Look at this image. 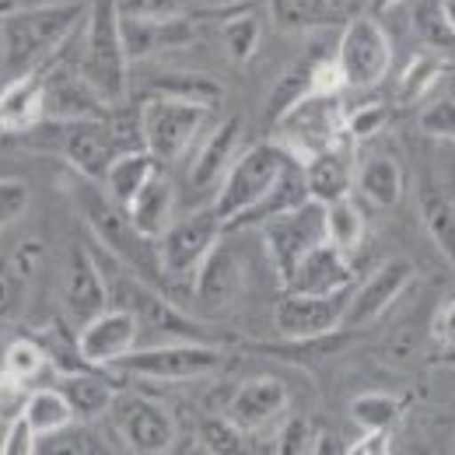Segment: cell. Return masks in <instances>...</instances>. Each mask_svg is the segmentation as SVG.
Listing matches in <instances>:
<instances>
[{
	"label": "cell",
	"mask_w": 455,
	"mask_h": 455,
	"mask_svg": "<svg viewBox=\"0 0 455 455\" xmlns=\"http://www.w3.org/2000/svg\"><path fill=\"white\" fill-rule=\"evenodd\" d=\"M420 218L438 252L455 267V204L445 200L438 189L420 186Z\"/></svg>",
	"instance_id": "e575fe53"
},
{
	"label": "cell",
	"mask_w": 455,
	"mask_h": 455,
	"mask_svg": "<svg viewBox=\"0 0 455 455\" xmlns=\"http://www.w3.org/2000/svg\"><path fill=\"white\" fill-rule=\"evenodd\" d=\"M287 403H291V393H287V386L281 379L256 375V379H245L235 389V396H231L225 413L245 435H252V431H263L274 420H281L287 413Z\"/></svg>",
	"instance_id": "d6986e66"
},
{
	"label": "cell",
	"mask_w": 455,
	"mask_h": 455,
	"mask_svg": "<svg viewBox=\"0 0 455 455\" xmlns=\"http://www.w3.org/2000/svg\"><path fill=\"white\" fill-rule=\"evenodd\" d=\"M113 424L119 442L137 455H162L175 445V417L162 403L137 393H119L113 403Z\"/></svg>",
	"instance_id": "5bb4252c"
},
{
	"label": "cell",
	"mask_w": 455,
	"mask_h": 455,
	"mask_svg": "<svg viewBox=\"0 0 455 455\" xmlns=\"http://www.w3.org/2000/svg\"><path fill=\"white\" fill-rule=\"evenodd\" d=\"M347 452H350V455H382V452H389V431H364V435H361V442H354Z\"/></svg>",
	"instance_id": "c3c4849f"
},
{
	"label": "cell",
	"mask_w": 455,
	"mask_h": 455,
	"mask_svg": "<svg viewBox=\"0 0 455 455\" xmlns=\"http://www.w3.org/2000/svg\"><path fill=\"white\" fill-rule=\"evenodd\" d=\"M354 284V267L350 252L337 249L333 242H319L287 277L284 291H305V294H337L350 291Z\"/></svg>",
	"instance_id": "7402d4cb"
},
{
	"label": "cell",
	"mask_w": 455,
	"mask_h": 455,
	"mask_svg": "<svg viewBox=\"0 0 455 455\" xmlns=\"http://www.w3.org/2000/svg\"><path fill=\"white\" fill-rule=\"evenodd\" d=\"M386 126H389V109L382 102H368V106H357L354 113H347V126L343 130H347V137L354 144H361V140L379 137Z\"/></svg>",
	"instance_id": "7bdbcfd3"
},
{
	"label": "cell",
	"mask_w": 455,
	"mask_h": 455,
	"mask_svg": "<svg viewBox=\"0 0 455 455\" xmlns=\"http://www.w3.org/2000/svg\"><path fill=\"white\" fill-rule=\"evenodd\" d=\"M417 126L431 140H455V95L424 102V109L417 113Z\"/></svg>",
	"instance_id": "60d3db41"
},
{
	"label": "cell",
	"mask_w": 455,
	"mask_h": 455,
	"mask_svg": "<svg viewBox=\"0 0 455 455\" xmlns=\"http://www.w3.org/2000/svg\"><path fill=\"white\" fill-rule=\"evenodd\" d=\"M442 70H445V63H442V57H435V53L413 57L410 67L403 70V77H399V102H424L435 92Z\"/></svg>",
	"instance_id": "f35d334b"
},
{
	"label": "cell",
	"mask_w": 455,
	"mask_h": 455,
	"mask_svg": "<svg viewBox=\"0 0 455 455\" xmlns=\"http://www.w3.org/2000/svg\"><path fill=\"white\" fill-rule=\"evenodd\" d=\"M46 119V81L43 70L11 77L0 92V130L4 133H28Z\"/></svg>",
	"instance_id": "d4e9b609"
},
{
	"label": "cell",
	"mask_w": 455,
	"mask_h": 455,
	"mask_svg": "<svg viewBox=\"0 0 455 455\" xmlns=\"http://www.w3.org/2000/svg\"><path fill=\"white\" fill-rule=\"evenodd\" d=\"M350 291L337 294H305V291H284V298L274 305V330L291 343L323 340L343 330Z\"/></svg>",
	"instance_id": "7c38bea8"
},
{
	"label": "cell",
	"mask_w": 455,
	"mask_h": 455,
	"mask_svg": "<svg viewBox=\"0 0 455 455\" xmlns=\"http://www.w3.org/2000/svg\"><path fill=\"white\" fill-rule=\"evenodd\" d=\"M225 235V221L218 218L214 207L193 211L186 218H172V225L162 231L158 245V267L162 277L169 281H193V274L200 270V263L207 259V252L221 242Z\"/></svg>",
	"instance_id": "ba28073f"
},
{
	"label": "cell",
	"mask_w": 455,
	"mask_h": 455,
	"mask_svg": "<svg viewBox=\"0 0 455 455\" xmlns=\"http://www.w3.org/2000/svg\"><path fill=\"white\" fill-rule=\"evenodd\" d=\"M413 263L410 259H386L375 274H368V281L350 291L347 298V312H343V330H364L371 323H379L393 301H399V294L413 281Z\"/></svg>",
	"instance_id": "2e32d148"
},
{
	"label": "cell",
	"mask_w": 455,
	"mask_h": 455,
	"mask_svg": "<svg viewBox=\"0 0 455 455\" xmlns=\"http://www.w3.org/2000/svg\"><path fill=\"white\" fill-rule=\"evenodd\" d=\"M21 413H25V420L32 424V431L39 438H50V435H57V431L70 427L77 420L74 406L60 393V386H36V389H28V396L21 403Z\"/></svg>",
	"instance_id": "836d02e7"
},
{
	"label": "cell",
	"mask_w": 455,
	"mask_h": 455,
	"mask_svg": "<svg viewBox=\"0 0 455 455\" xmlns=\"http://www.w3.org/2000/svg\"><path fill=\"white\" fill-rule=\"evenodd\" d=\"M200 7H207V11H231V7H238V4H245V0H196Z\"/></svg>",
	"instance_id": "681fc988"
},
{
	"label": "cell",
	"mask_w": 455,
	"mask_h": 455,
	"mask_svg": "<svg viewBox=\"0 0 455 455\" xmlns=\"http://www.w3.org/2000/svg\"><path fill=\"white\" fill-rule=\"evenodd\" d=\"M337 67L343 74L347 88H375L389 77L393 67V39L389 32L361 14V18H347L337 43Z\"/></svg>",
	"instance_id": "9c48e42d"
},
{
	"label": "cell",
	"mask_w": 455,
	"mask_h": 455,
	"mask_svg": "<svg viewBox=\"0 0 455 455\" xmlns=\"http://www.w3.org/2000/svg\"><path fill=\"white\" fill-rule=\"evenodd\" d=\"M270 14L284 32H312L347 21V0H270Z\"/></svg>",
	"instance_id": "4dcf8cb0"
},
{
	"label": "cell",
	"mask_w": 455,
	"mask_h": 455,
	"mask_svg": "<svg viewBox=\"0 0 455 455\" xmlns=\"http://www.w3.org/2000/svg\"><path fill=\"white\" fill-rule=\"evenodd\" d=\"M32 207V189L21 179H0V231L18 225Z\"/></svg>",
	"instance_id": "ee69618b"
},
{
	"label": "cell",
	"mask_w": 455,
	"mask_h": 455,
	"mask_svg": "<svg viewBox=\"0 0 455 455\" xmlns=\"http://www.w3.org/2000/svg\"><path fill=\"white\" fill-rule=\"evenodd\" d=\"M431 337H435V343H442L445 350H455V294L449 301L438 305V312L431 319Z\"/></svg>",
	"instance_id": "7dc6e473"
},
{
	"label": "cell",
	"mask_w": 455,
	"mask_h": 455,
	"mask_svg": "<svg viewBox=\"0 0 455 455\" xmlns=\"http://www.w3.org/2000/svg\"><path fill=\"white\" fill-rule=\"evenodd\" d=\"M305 200H312V196H308V182H305V165H301V158L291 155V162H287L284 172L277 175V182L270 186V193H267L235 228L263 225V221H270V218H277V214H287V211L301 207Z\"/></svg>",
	"instance_id": "f546056e"
},
{
	"label": "cell",
	"mask_w": 455,
	"mask_h": 455,
	"mask_svg": "<svg viewBox=\"0 0 455 455\" xmlns=\"http://www.w3.org/2000/svg\"><path fill=\"white\" fill-rule=\"evenodd\" d=\"M326 242H333L343 252H357L361 249V242H364V214L350 196L326 204Z\"/></svg>",
	"instance_id": "d590c367"
},
{
	"label": "cell",
	"mask_w": 455,
	"mask_h": 455,
	"mask_svg": "<svg viewBox=\"0 0 455 455\" xmlns=\"http://www.w3.org/2000/svg\"><path fill=\"white\" fill-rule=\"evenodd\" d=\"M63 308L67 315L77 323V330L95 319L99 312L109 308V281H106V270L99 263V256L84 245H74L70 249V259H67V274H63Z\"/></svg>",
	"instance_id": "e0dca14e"
},
{
	"label": "cell",
	"mask_w": 455,
	"mask_h": 455,
	"mask_svg": "<svg viewBox=\"0 0 455 455\" xmlns=\"http://www.w3.org/2000/svg\"><path fill=\"white\" fill-rule=\"evenodd\" d=\"M81 50H77V74L92 84V92L109 106L123 109L130 95V57L123 46L119 11L116 0H92L88 18L81 25Z\"/></svg>",
	"instance_id": "7a4b0ae2"
},
{
	"label": "cell",
	"mask_w": 455,
	"mask_h": 455,
	"mask_svg": "<svg viewBox=\"0 0 455 455\" xmlns=\"http://www.w3.org/2000/svg\"><path fill=\"white\" fill-rule=\"evenodd\" d=\"M39 259H43V242H21L18 249L0 252V323L21 319Z\"/></svg>",
	"instance_id": "cb8c5ba5"
},
{
	"label": "cell",
	"mask_w": 455,
	"mask_h": 455,
	"mask_svg": "<svg viewBox=\"0 0 455 455\" xmlns=\"http://www.w3.org/2000/svg\"><path fill=\"white\" fill-rule=\"evenodd\" d=\"M200 442H204V449L207 452H218V455H225V452H242L245 445V431L231 420V417H211V420H204L200 424Z\"/></svg>",
	"instance_id": "b9f144b4"
},
{
	"label": "cell",
	"mask_w": 455,
	"mask_h": 455,
	"mask_svg": "<svg viewBox=\"0 0 455 455\" xmlns=\"http://www.w3.org/2000/svg\"><path fill=\"white\" fill-rule=\"evenodd\" d=\"M77 207L84 214V221L92 228V235L99 238V245L109 252V259L123 263L126 270L140 274L144 281H158L162 277V267H158V245L155 238L140 235L137 225L130 221L126 207H119L113 196L92 182V179H81V189H77Z\"/></svg>",
	"instance_id": "3957f363"
},
{
	"label": "cell",
	"mask_w": 455,
	"mask_h": 455,
	"mask_svg": "<svg viewBox=\"0 0 455 455\" xmlns=\"http://www.w3.org/2000/svg\"><path fill=\"white\" fill-rule=\"evenodd\" d=\"M116 11H119V18H144V21H155V18L182 14V0H116Z\"/></svg>",
	"instance_id": "bcb514c9"
},
{
	"label": "cell",
	"mask_w": 455,
	"mask_h": 455,
	"mask_svg": "<svg viewBox=\"0 0 455 455\" xmlns=\"http://www.w3.org/2000/svg\"><path fill=\"white\" fill-rule=\"evenodd\" d=\"M259 39H263V25H259V18L252 11H238L221 25V43H225L228 57L235 63H249L256 57Z\"/></svg>",
	"instance_id": "74e56055"
},
{
	"label": "cell",
	"mask_w": 455,
	"mask_h": 455,
	"mask_svg": "<svg viewBox=\"0 0 455 455\" xmlns=\"http://www.w3.org/2000/svg\"><path fill=\"white\" fill-rule=\"evenodd\" d=\"M347 113L340 109V95H319L308 92L301 95L294 106H287L277 116V130H281V144L294 158H312L315 151L330 148L347 137Z\"/></svg>",
	"instance_id": "52a82bcc"
},
{
	"label": "cell",
	"mask_w": 455,
	"mask_h": 455,
	"mask_svg": "<svg viewBox=\"0 0 455 455\" xmlns=\"http://www.w3.org/2000/svg\"><path fill=\"white\" fill-rule=\"evenodd\" d=\"M43 81H46V119L74 123V119H106L113 113L77 74V67L60 63V57L50 67H43Z\"/></svg>",
	"instance_id": "ac0fdd59"
},
{
	"label": "cell",
	"mask_w": 455,
	"mask_h": 455,
	"mask_svg": "<svg viewBox=\"0 0 455 455\" xmlns=\"http://www.w3.org/2000/svg\"><path fill=\"white\" fill-rule=\"evenodd\" d=\"M144 95H162V99H179L189 106H204V109H218L225 102V84L211 74L200 70H172V74H158L155 81H148Z\"/></svg>",
	"instance_id": "83f0119b"
},
{
	"label": "cell",
	"mask_w": 455,
	"mask_h": 455,
	"mask_svg": "<svg viewBox=\"0 0 455 455\" xmlns=\"http://www.w3.org/2000/svg\"><path fill=\"white\" fill-rule=\"evenodd\" d=\"M0 371H4L11 382H18V386L36 389V386H46L50 375H57V364H53L50 350L39 340H32V337H14V340L7 343V350H4Z\"/></svg>",
	"instance_id": "1f68e13d"
},
{
	"label": "cell",
	"mask_w": 455,
	"mask_h": 455,
	"mask_svg": "<svg viewBox=\"0 0 455 455\" xmlns=\"http://www.w3.org/2000/svg\"><path fill=\"white\" fill-rule=\"evenodd\" d=\"M119 28H123V46H126V57L130 60H144L151 53H162V50H182L196 39V28L186 14H172V18H155V21H144V18H119Z\"/></svg>",
	"instance_id": "603a6c76"
},
{
	"label": "cell",
	"mask_w": 455,
	"mask_h": 455,
	"mask_svg": "<svg viewBox=\"0 0 455 455\" xmlns=\"http://www.w3.org/2000/svg\"><path fill=\"white\" fill-rule=\"evenodd\" d=\"M399 413H403V406L389 393H361L350 399V417L361 431H393Z\"/></svg>",
	"instance_id": "8d00e7d4"
},
{
	"label": "cell",
	"mask_w": 455,
	"mask_h": 455,
	"mask_svg": "<svg viewBox=\"0 0 455 455\" xmlns=\"http://www.w3.org/2000/svg\"><path fill=\"white\" fill-rule=\"evenodd\" d=\"M442 14H445V21H449V28L455 36V0H442Z\"/></svg>",
	"instance_id": "f907efd6"
},
{
	"label": "cell",
	"mask_w": 455,
	"mask_h": 455,
	"mask_svg": "<svg viewBox=\"0 0 455 455\" xmlns=\"http://www.w3.org/2000/svg\"><path fill=\"white\" fill-rule=\"evenodd\" d=\"M162 169V162L148 151V148H126L113 158V165L106 172V179L99 182L119 207H130V200L148 186V179Z\"/></svg>",
	"instance_id": "f1b7e54d"
},
{
	"label": "cell",
	"mask_w": 455,
	"mask_h": 455,
	"mask_svg": "<svg viewBox=\"0 0 455 455\" xmlns=\"http://www.w3.org/2000/svg\"><path fill=\"white\" fill-rule=\"evenodd\" d=\"M60 393L74 406L77 420H99L113 410L116 386L106 375H95L92 368H77V371H63L60 375Z\"/></svg>",
	"instance_id": "4316f807"
},
{
	"label": "cell",
	"mask_w": 455,
	"mask_h": 455,
	"mask_svg": "<svg viewBox=\"0 0 455 455\" xmlns=\"http://www.w3.org/2000/svg\"><path fill=\"white\" fill-rule=\"evenodd\" d=\"M0 452L4 455H36L39 452V435L32 431V424L25 420V413H14L7 420V431L0 438Z\"/></svg>",
	"instance_id": "f6af8a7d"
},
{
	"label": "cell",
	"mask_w": 455,
	"mask_h": 455,
	"mask_svg": "<svg viewBox=\"0 0 455 455\" xmlns=\"http://www.w3.org/2000/svg\"><path fill=\"white\" fill-rule=\"evenodd\" d=\"M116 371L151 382H200L225 368V350L200 340H165L148 350H130L113 364Z\"/></svg>",
	"instance_id": "5b68a950"
},
{
	"label": "cell",
	"mask_w": 455,
	"mask_h": 455,
	"mask_svg": "<svg viewBox=\"0 0 455 455\" xmlns=\"http://www.w3.org/2000/svg\"><path fill=\"white\" fill-rule=\"evenodd\" d=\"M113 113L106 116V119H74V123H63L60 148H63L67 165L77 172L81 179L102 182L119 151L140 148V144H133L130 137H123L126 130L119 126V119H116Z\"/></svg>",
	"instance_id": "8fae6325"
},
{
	"label": "cell",
	"mask_w": 455,
	"mask_h": 455,
	"mask_svg": "<svg viewBox=\"0 0 455 455\" xmlns=\"http://www.w3.org/2000/svg\"><path fill=\"white\" fill-rule=\"evenodd\" d=\"M263 242L274 263L277 281L287 284V277L294 274V267L319 245L326 242V204L319 200H305L301 207L277 214L270 221H263Z\"/></svg>",
	"instance_id": "30bf717a"
},
{
	"label": "cell",
	"mask_w": 455,
	"mask_h": 455,
	"mask_svg": "<svg viewBox=\"0 0 455 455\" xmlns=\"http://www.w3.org/2000/svg\"><path fill=\"white\" fill-rule=\"evenodd\" d=\"M137 116H140V140H144V148H148L162 165H172V162H179V158L193 148V140L204 133L211 109L189 106V102H179V99L144 95Z\"/></svg>",
	"instance_id": "8992f818"
},
{
	"label": "cell",
	"mask_w": 455,
	"mask_h": 455,
	"mask_svg": "<svg viewBox=\"0 0 455 455\" xmlns=\"http://www.w3.org/2000/svg\"><path fill=\"white\" fill-rule=\"evenodd\" d=\"M126 214H130V221L137 225L140 235H148V238H162V231L172 225V218H175V186H172V179L165 172L158 169L151 179H148V186L130 200V207H126Z\"/></svg>",
	"instance_id": "484cf974"
},
{
	"label": "cell",
	"mask_w": 455,
	"mask_h": 455,
	"mask_svg": "<svg viewBox=\"0 0 455 455\" xmlns=\"http://www.w3.org/2000/svg\"><path fill=\"white\" fill-rule=\"evenodd\" d=\"M399 4H403V0H371L375 11H393V7H399Z\"/></svg>",
	"instance_id": "816d5d0a"
},
{
	"label": "cell",
	"mask_w": 455,
	"mask_h": 455,
	"mask_svg": "<svg viewBox=\"0 0 455 455\" xmlns=\"http://www.w3.org/2000/svg\"><path fill=\"white\" fill-rule=\"evenodd\" d=\"M417 32L435 53H455V36L442 14V0H435V4L427 0L417 7Z\"/></svg>",
	"instance_id": "ab89813d"
},
{
	"label": "cell",
	"mask_w": 455,
	"mask_h": 455,
	"mask_svg": "<svg viewBox=\"0 0 455 455\" xmlns=\"http://www.w3.org/2000/svg\"><path fill=\"white\" fill-rule=\"evenodd\" d=\"M364 200H371L375 207H396L403 200V189H406V179H403V169H399L396 158L389 155H371L361 162L357 169V182Z\"/></svg>",
	"instance_id": "d6a6232c"
},
{
	"label": "cell",
	"mask_w": 455,
	"mask_h": 455,
	"mask_svg": "<svg viewBox=\"0 0 455 455\" xmlns=\"http://www.w3.org/2000/svg\"><path fill=\"white\" fill-rule=\"evenodd\" d=\"M287 162H291V151L281 140H259L235 155L221 186L214 189V204H211L218 211V218L225 221V231H231L270 193V186L277 182Z\"/></svg>",
	"instance_id": "277c9868"
},
{
	"label": "cell",
	"mask_w": 455,
	"mask_h": 455,
	"mask_svg": "<svg viewBox=\"0 0 455 455\" xmlns=\"http://www.w3.org/2000/svg\"><path fill=\"white\" fill-rule=\"evenodd\" d=\"M92 0H39L0 18V63L7 81L36 74L63 57L67 43L81 32Z\"/></svg>",
	"instance_id": "6da1fadb"
},
{
	"label": "cell",
	"mask_w": 455,
	"mask_h": 455,
	"mask_svg": "<svg viewBox=\"0 0 455 455\" xmlns=\"http://www.w3.org/2000/svg\"><path fill=\"white\" fill-rule=\"evenodd\" d=\"M140 340V323L130 308L109 305L77 330V357L92 368H113Z\"/></svg>",
	"instance_id": "9a60e30c"
},
{
	"label": "cell",
	"mask_w": 455,
	"mask_h": 455,
	"mask_svg": "<svg viewBox=\"0 0 455 455\" xmlns=\"http://www.w3.org/2000/svg\"><path fill=\"white\" fill-rule=\"evenodd\" d=\"M238 140H242V119L238 116H228L221 119L207 137L204 144L196 148L189 169H186V186L193 193H204V189H218L225 172L231 169L235 155H238Z\"/></svg>",
	"instance_id": "ffe728a7"
},
{
	"label": "cell",
	"mask_w": 455,
	"mask_h": 455,
	"mask_svg": "<svg viewBox=\"0 0 455 455\" xmlns=\"http://www.w3.org/2000/svg\"><path fill=\"white\" fill-rule=\"evenodd\" d=\"M242 287H245V256L238 245L225 242V235H221V242L207 252V259L200 263V270L189 281L193 308L207 319L225 315L235 308Z\"/></svg>",
	"instance_id": "4fadbf2b"
},
{
	"label": "cell",
	"mask_w": 455,
	"mask_h": 455,
	"mask_svg": "<svg viewBox=\"0 0 455 455\" xmlns=\"http://www.w3.org/2000/svg\"><path fill=\"white\" fill-rule=\"evenodd\" d=\"M305 165V182H308V196L319 204H333L350 196L354 182H357V165H354V140L343 137L337 144L315 151L312 158L301 162Z\"/></svg>",
	"instance_id": "44dd1931"
}]
</instances>
